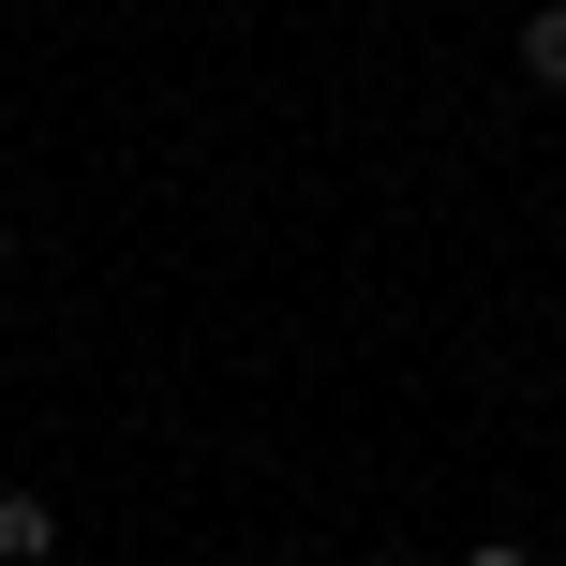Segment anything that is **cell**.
<instances>
[{
    "instance_id": "obj_1",
    "label": "cell",
    "mask_w": 566,
    "mask_h": 566,
    "mask_svg": "<svg viewBox=\"0 0 566 566\" xmlns=\"http://www.w3.org/2000/svg\"><path fill=\"white\" fill-rule=\"evenodd\" d=\"M507 60H522V90H552V105H566V0H537V15L507 30Z\"/></svg>"
},
{
    "instance_id": "obj_2",
    "label": "cell",
    "mask_w": 566,
    "mask_h": 566,
    "mask_svg": "<svg viewBox=\"0 0 566 566\" xmlns=\"http://www.w3.org/2000/svg\"><path fill=\"white\" fill-rule=\"evenodd\" d=\"M0 566H60V507L45 492H0Z\"/></svg>"
},
{
    "instance_id": "obj_3",
    "label": "cell",
    "mask_w": 566,
    "mask_h": 566,
    "mask_svg": "<svg viewBox=\"0 0 566 566\" xmlns=\"http://www.w3.org/2000/svg\"><path fill=\"white\" fill-rule=\"evenodd\" d=\"M462 566H537V552H522V537H478V552H462Z\"/></svg>"
},
{
    "instance_id": "obj_4",
    "label": "cell",
    "mask_w": 566,
    "mask_h": 566,
    "mask_svg": "<svg viewBox=\"0 0 566 566\" xmlns=\"http://www.w3.org/2000/svg\"><path fill=\"white\" fill-rule=\"evenodd\" d=\"M0 283H15V224H0Z\"/></svg>"
}]
</instances>
